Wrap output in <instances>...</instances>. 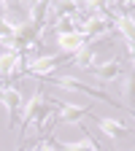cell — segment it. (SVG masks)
<instances>
[{"label": "cell", "instance_id": "cell-1", "mask_svg": "<svg viewBox=\"0 0 135 151\" xmlns=\"http://www.w3.org/2000/svg\"><path fill=\"white\" fill-rule=\"evenodd\" d=\"M46 92H43V86H38L35 92H32V97L27 100V103H22V111H19V148H22V143H25V129H27V124H32V122H38L41 119V113L46 111ZM16 148V151H19Z\"/></svg>", "mask_w": 135, "mask_h": 151}, {"label": "cell", "instance_id": "cell-2", "mask_svg": "<svg viewBox=\"0 0 135 151\" xmlns=\"http://www.w3.org/2000/svg\"><path fill=\"white\" fill-rule=\"evenodd\" d=\"M68 60L65 54H35V57H27V68H25V76H35L41 81H49L54 78V73L60 70V62Z\"/></svg>", "mask_w": 135, "mask_h": 151}, {"label": "cell", "instance_id": "cell-3", "mask_svg": "<svg viewBox=\"0 0 135 151\" xmlns=\"http://www.w3.org/2000/svg\"><path fill=\"white\" fill-rule=\"evenodd\" d=\"M49 86H60V89H70V92H87L89 97H97V100H103V103H108V105H119L116 100H113V94H108V92H103L100 86H89V84H84L81 78H76V76H54V78H49L46 81Z\"/></svg>", "mask_w": 135, "mask_h": 151}, {"label": "cell", "instance_id": "cell-4", "mask_svg": "<svg viewBox=\"0 0 135 151\" xmlns=\"http://www.w3.org/2000/svg\"><path fill=\"white\" fill-rule=\"evenodd\" d=\"M127 68H130V60L124 62L122 57H111V60H105V62H97L89 73H92L97 81H103V84H119V81L124 78Z\"/></svg>", "mask_w": 135, "mask_h": 151}, {"label": "cell", "instance_id": "cell-5", "mask_svg": "<svg viewBox=\"0 0 135 151\" xmlns=\"http://www.w3.org/2000/svg\"><path fill=\"white\" fill-rule=\"evenodd\" d=\"M22 92L11 84H0V105L6 108L8 113V127H16L19 124V111H22Z\"/></svg>", "mask_w": 135, "mask_h": 151}, {"label": "cell", "instance_id": "cell-6", "mask_svg": "<svg viewBox=\"0 0 135 151\" xmlns=\"http://www.w3.org/2000/svg\"><path fill=\"white\" fill-rule=\"evenodd\" d=\"M89 46V38L81 32V30H73V32H60L57 35V49L60 54H65L68 60H73L79 51H84Z\"/></svg>", "mask_w": 135, "mask_h": 151}, {"label": "cell", "instance_id": "cell-7", "mask_svg": "<svg viewBox=\"0 0 135 151\" xmlns=\"http://www.w3.org/2000/svg\"><path fill=\"white\" fill-rule=\"evenodd\" d=\"M57 105V122H70V124H84L87 116H92V108L81 103H65V100H54Z\"/></svg>", "mask_w": 135, "mask_h": 151}, {"label": "cell", "instance_id": "cell-8", "mask_svg": "<svg viewBox=\"0 0 135 151\" xmlns=\"http://www.w3.org/2000/svg\"><path fill=\"white\" fill-rule=\"evenodd\" d=\"M92 119L97 122V129L103 132V135H105L108 140H119V138H127V135H132V129H130L124 122L113 119V116H95V113H92Z\"/></svg>", "mask_w": 135, "mask_h": 151}, {"label": "cell", "instance_id": "cell-9", "mask_svg": "<svg viewBox=\"0 0 135 151\" xmlns=\"http://www.w3.org/2000/svg\"><path fill=\"white\" fill-rule=\"evenodd\" d=\"M57 148H60V151H103L100 143L95 140L89 132H84L81 140H73V143H62V140H57Z\"/></svg>", "mask_w": 135, "mask_h": 151}, {"label": "cell", "instance_id": "cell-10", "mask_svg": "<svg viewBox=\"0 0 135 151\" xmlns=\"http://www.w3.org/2000/svg\"><path fill=\"white\" fill-rule=\"evenodd\" d=\"M19 151H25V148H19ZM27 151H57V138L49 135V138H41L35 146H30Z\"/></svg>", "mask_w": 135, "mask_h": 151}]
</instances>
